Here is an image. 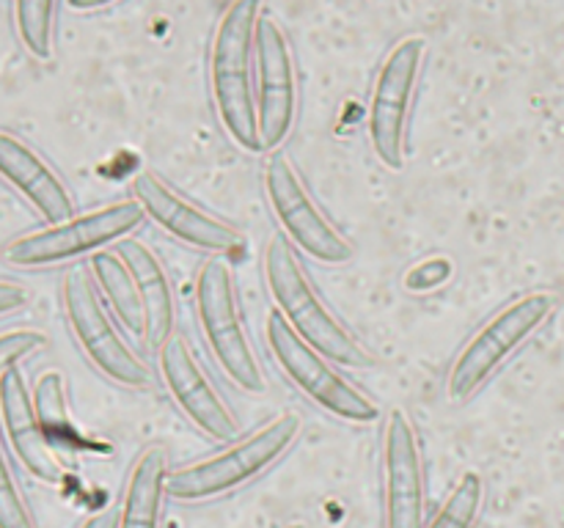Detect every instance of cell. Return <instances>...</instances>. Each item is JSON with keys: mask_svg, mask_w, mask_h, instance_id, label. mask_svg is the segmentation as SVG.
I'll list each match as a JSON object with an SVG mask.
<instances>
[{"mask_svg": "<svg viewBox=\"0 0 564 528\" xmlns=\"http://www.w3.org/2000/svg\"><path fill=\"white\" fill-rule=\"evenodd\" d=\"M264 280H268L275 311L319 355H325L330 363L345 369L372 366L375 361L367 352V346L325 306L308 273L303 270L295 248L290 245L284 234L270 237L268 251H264Z\"/></svg>", "mask_w": 564, "mask_h": 528, "instance_id": "obj_1", "label": "cell"}, {"mask_svg": "<svg viewBox=\"0 0 564 528\" xmlns=\"http://www.w3.org/2000/svg\"><path fill=\"white\" fill-rule=\"evenodd\" d=\"M259 3L237 0L220 16L209 50V88L215 113L231 141L246 152H262L257 119V80H253V33Z\"/></svg>", "mask_w": 564, "mask_h": 528, "instance_id": "obj_2", "label": "cell"}, {"mask_svg": "<svg viewBox=\"0 0 564 528\" xmlns=\"http://www.w3.org/2000/svg\"><path fill=\"white\" fill-rule=\"evenodd\" d=\"M301 429L303 421L297 413H281L273 421L253 429L246 438L235 440L218 454L171 471L165 490L174 501L198 504V501L218 498L231 490L246 487L248 482L262 476L295 446Z\"/></svg>", "mask_w": 564, "mask_h": 528, "instance_id": "obj_3", "label": "cell"}, {"mask_svg": "<svg viewBox=\"0 0 564 528\" xmlns=\"http://www.w3.org/2000/svg\"><path fill=\"white\" fill-rule=\"evenodd\" d=\"M196 317L204 341L213 352L220 372L246 394H264L268 380L262 374L251 336L242 322L240 302H237L235 273L224 258H207L196 278Z\"/></svg>", "mask_w": 564, "mask_h": 528, "instance_id": "obj_4", "label": "cell"}, {"mask_svg": "<svg viewBox=\"0 0 564 528\" xmlns=\"http://www.w3.org/2000/svg\"><path fill=\"white\" fill-rule=\"evenodd\" d=\"M556 308L551 292H529L488 319L468 339L460 355L455 358L446 380V394L455 402H466L549 322Z\"/></svg>", "mask_w": 564, "mask_h": 528, "instance_id": "obj_5", "label": "cell"}, {"mask_svg": "<svg viewBox=\"0 0 564 528\" xmlns=\"http://www.w3.org/2000/svg\"><path fill=\"white\" fill-rule=\"evenodd\" d=\"M143 209L135 198L108 204V207L91 209L86 215L64 220V223L47 226V229L31 231L6 245V262L14 267H55L72 258L94 256L105 251L110 242H121L143 223Z\"/></svg>", "mask_w": 564, "mask_h": 528, "instance_id": "obj_6", "label": "cell"}, {"mask_svg": "<svg viewBox=\"0 0 564 528\" xmlns=\"http://www.w3.org/2000/svg\"><path fill=\"white\" fill-rule=\"evenodd\" d=\"M61 300H64V314L72 336L99 374L113 380L116 385H124V388L152 385V369L130 350L124 336L116 330L88 270L75 267L66 273L64 286H61Z\"/></svg>", "mask_w": 564, "mask_h": 528, "instance_id": "obj_7", "label": "cell"}, {"mask_svg": "<svg viewBox=\"0 0 564 528\" xmlns=\"http://www.w3.org/2000/svg\"><path fill=\"white\" fill-rule=\"evenodd\" d=\"M264 339L281 372L325 413L347 424H372L380 416L378 405L345 374L336 372L328 358L308 346L275 308L264 322Z\"/></svg>", "mask_w": 564, "mask_h": 528, "instance_id": "obj_8", "label": "cell"}, {"mask_svg": "<svg viewBox=\"0 0 564 528\" xmlns=\"http://www.w3.org/2000/svg\"><path fill=\"white\" fill-rule=\"evenodd\" d=\"M424 55H427V38H400L380 64L375 88L369 94V143H372L375 157L389 170H400L405 165L408 116H411V102L419 86V75H422Z\"/></svg>", "mask_w": 564, "mask_h": 528, "instance_id": "obj_9", "label": "cell"}, {"mask_svg": "<svg viewBox=\"0 0 564 528\" xmlns=\"http://www.w3.org/2000/svg\"><path fill=\"white\" fill-rule=\"evenodd\" d=\"M264 193L281 226V234L290 240L292 248L323 264L350 262L352 245L317 207L290 154H270L264 163Z\"/></svg>", "mask_w": 564, "mask_h": 528, "instance_id": "obj_10", "label": "cell"}, {"mask_svg": "<svg viewBox=\"0 0 564 528\" xmlns=\"http://www.w3.org/2000/svg\"><path fill=\"white\" fill-rule=\"evenodd\" d=\"M257 119L262 152H275L297 119V69L286 31L275 16L262 14L253 33Z\"/></svg>", "mask_w": 564, "mask_h": 528, "instance_id": "obj_11", "label": "cell"}, {"mask_svg": "<svg viewBox=\"0 0 564 528\" xmlns=\"http://www.w3.org/2000/svg\"><path fill=\"white\" fill-rule=\"evenodd\" d=\"M160 355V377L169 388L171 399L176 402L187 421L202 429L213 440H237L240 427L231 413L229 402L218 391V385L204 372L202 361L187 344L185 336H171L158 350Z\"/></svg>", "mask_w": 564, "mask_h": 528, "instance_id": "obj_12", "label": "cell"}, {"mask_svg": "<svg viewBox=\"0 0 564 528\" xmlns=\"http://www.w3.org/2000/svg\"><path fill=\"white\" fill-rule=\"evenodd\" d=\"M424 460L419 432L400 407L389 413L383 432L386 528H424Z\"/></svg>", "mask_w": 564, "mask_h": 528, "instance_id": "obj_13", "label": "cell"}, {"mask_svg": "<svg viewBox=\"0 0 564 528\" xmlns=\"http://www.w3.org/2000/svg\"><path fill=\"white\" fill-rule=\"evenodd\" d=\"M132 193H135V201L141 204L147 218H152L160 229L169 231L176 240L187 242V245L198 248V251L231 253L246 242L240 229L182 198L174 187L165 185L152 170L135 174Z\"/></svg>", "mask_w": 564, "mask_h": 528, "instance_id": "obj_14", "label": "cell"}, {"mask_svg": "<svg viewBox=\"0 0 564 528\" xmlns=\"http://www.w3.org/2000/svg\"><path fill=\"white\" fill-rule=\"evenodd\" d=\"M0 179L14 187L50 226L75 218V201L53 165L22 138L0 130Z\"/></svg>", "mask_w": 564, "mask_h": 528, "instance_id": "obj_15", "label": "cell"}, {"mask_svg": "<svg viewBox=\"0 0 564 528\" xmlns=\"http://www.w3.org/2000/svg\"><path fill=\"white\" fill-rule=\"evenodd\" d=\"M0 424H3L11 451H14L17 460L25 465L31 476L42 479L47 484L61 482L64 468H61V460L55 457L53 446L47 443L42 427H39L36 410H33V396L28 394L25 377H22L20 369H11L0 380Z\"/></svg>", "mask_w": 564, "mask_h": 528, "instance_id": "obj_16", "label": "cell"}, {"mask_svg": "<svg viewBox=\"0 0 564 528\" xmlns=\"http://www.w3.org/2000/svg\"><path fill=\"white\" fill-rule=\"evenodd\" d=\"M119 253L124 258L127 270L132 273L138 292H141L143 311H147V341L143 344L160 350L165 341L174 336L176 324V302L174 286H171L169 273L163 262L149 245H143L135 237H127L119 242Z\"/></svg>", "mask_w": 564, "mask_h": 528, "instance_id": "obj_17", "label": "cell"}, {"mask_svg": "<svg viewBox=\"0 0 564 528\" xmlns=\"http://www.w3.org/2000/svg\"><path fill=\"white\" fill-rule=\"evenodd\" d=\"M169 473L165 446H147L127 476L116 528H160L163 498L169 495Z\"/></svg>", "mask_w": 564, "mask_h": 528, "instance_id": "obj_18", "label": "cell"}, {"mask_svg": "<svg viewBox=\"0 0 564 528\" xmlns=\"http://www.w3.org/2000/svg\"><path fill=\"white\" fill-rule=\"evenodd\" d=\"M91 275L97 289H102V295L108 297V306L113 308L119 322L124 324L132 336L147 341V311H143L141 292H138L124 258H121L119 253H110V251L94 253Z\"/></svg>", "mask_w": 564, "mask_h": 528, "instance_id": "obj_19", "label": "cell"}, {"mask_svg": "<svg viewBox=\"0 0 564 528\" xmlns=\"http://www.w3.org/2000/svg\"><path fill=\"white\" fill-rule=\"evenodd\" d=\"M33 410H36L39 427H42L50 446L69 443L77 438L69 405H66V380L55 369L44 372L33 385Z\"/></svg>", "mask_w": 564, "mask_h": 528, "instance_id": "obj_20", "label": "cell"}, {"mask_svg": "<svg viewBox=\"0 0 564 528\" xmlns=\"http://www.w3.org/2000/svg\"><path fill=\"white\" fill-rule=\"evenodd\" d=\"M485 506V479L477 471H466L460 482L446 495L444 506L435 512L424 528H474Z\"/></svg>", "mask_w": 564, "mask_h": 528, "instance_id": "obj_21", "label": "cell"}, {"mask_svg": "<svg viewBox=\"0 0 564 528\" xmlns=\"http://www.w3.org/2000/svg\"><path fill=\"white\" fill-rule=\"evenodd\" d=\"M14 22L20 42L28 53L39 61L53 58V28H55V3H36L22 0L14 6Z\"/></svg>", "mask_w": 564, "mask_h": 528, "instance_id": "obj_22", "label": "cell"}, {"mask_svg": "<svg viewBox=\"0 0 564 528\" xmlns=\"http://www.w3.org/2000/svg\"><path fill=\"white\" fill-rule=\"evenodd\" d=\"M0 528H36L0 438Z\"/></svg>", "mask_w": 564, "mask_h": 528, "instance_id": "obj_23", "label": "cell"}, {"mask_svg": "<svg viewBox=\"0 0 564 528\" xmlns=\"http://www.w3.org/2000/svg\"><path fill=\"white\" fill-rule=\"evenodd\" d=\"M47 346V336L33 328H14L0 333V380L17 369V363L25 361L28 355Z\"/></svg>", "mask_w": 564, "mask_h": 528, "instance_id": "obj_24", "label": "cell"}, {"mask_svg": "<svg viewBox=\"0 0 564 528\" xmlns=\"http://www.w3.org/2000/svg\"><path fill=\"white\" fill-rule=\"evenodd\" d=\"M449 275H452L449 258H430V262H422L419 267H413L411 273H408V289L413 292L435 289V286L444 284Z\"/></svg>", "mask_w": 564, "mask_h": 528, "instance_id": "obj_25", "label": "cell"}, {"mask_svg": "<svg viewBox=\"0 0 564 528\" xmlns=\"http://www.w3.org/2000/svg\"><path fill=\"white\" fill-rule=\"evenodd\" d=\"M31 302V292L17 280H0V317L22 311Z\"/></svg>", "mask_w": 564, "mask_h": 528, "instance_id": "obj_26", "label": "cell"}, {"mask_svg": "<svg viewBox=\"0 0 564 528\" xmlns=\"http://www.w3.org/2000/svg\"><path fill=\"white\" fill-rule=\"evenodd\" d=\"M116 526H119V515L110 509L97 512V515H91L88 520L80 522V528H116Z\"/></svg>", "mask_w": 564, "mask_h": 528, "instance_id": "obj_27", "label": "cell"}, {"mask_svg": "<svg viewBox=\"0 0 564 528\" xmlns=\"http://www.w3.org/2000/svg\"><path fill=\"white\" fill-rule=\"evenodd\" d=\"M105 6H108V0H88V3H83V0H69V9H77V11L105 9Z\"/></svg>", "mask_w": 564, "mask_h": 528, "instance_id": "obj_28", "label": "cell"}, {"mask_svg": "<svg viewBox=\"0 0 564 528\" xmlns=\"http://www.w3.org/2000/svg\"><path fill=\"white\" fill-rule=\"evenodd\" d=\"M286 528H306V526H303V522H292V526H286Z\"/></svg>", "mask_w": 564, "mask_h": 528, "instance_id": "obj_29", "label": "cell"}]
</instances>
